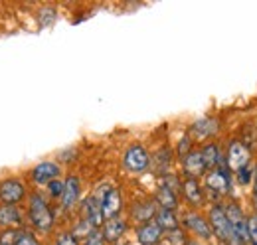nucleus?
I'll return each instance as SVG.
<instances>
[{"instance_id": "9", "label": "nucleus", "mask_w": 257, "mask_h": 245, "mask_svg": "<svg viewBox=\"0 0 257 245\" xmlns=\"http://www.w3.org/2000/svg\"><path fill=\"white\" fill-rule=\"evenodd\" d=\"M58 176H60V166L50 160L40 162L32 170V180L36 184H50L52 180H58Z\"/></svg>"}, {"instance_id": "14", "label": "nucleus", "mask_w": 257, "mask_h": 245, "mask_svg": "<svg viewBox=\"0 0 257 245\" xmlns=\"http://www.w3.org/2000/svg\"><path fill=\"white\" fill-rule=\"evenodd\" d=\"M125 231H127V223L121 217H111L105 221V227L101 233H103L105 241H117Z\"/></svg>"}, {"instance_id": "21", "label": "nucleus", "mask_w": 257, "mask_h": 245, "mask_svg": "<svg viewBox=\"0 0 257 245\" xmlns=\"http://www.w3.org/2000/svg\"><path fill=\"white\" fill-rule=\"evenodd\" d=\"M182 190H184V196L188 198V202H192V204H200L202 202V188H200V184H198L196 178L184 180Z\"/></svg>"}, {"instance_id": "17", "label": "nucleus", "mask_w": 257, "mask_h": 245, "mask_svg": "<svg viewBox=\"0 0 257 245\" xmlns=\"http://www.w3.org/2000/svg\"><path fill=\"white\" fill-rule=\"evenodd\" d=\"M155 214H157V204L155 202H143V204H137L133 208V217L137 221H143V223L151 221Z\"/></svg>"}, {"instance_id": "26", "label": "nucleus", "mask_w": 257, "mask_h": 245, "mask_svg": "<svg viewBox=\"0 0 257 245\" xmlns=\"http://www.w3.org/2000/svg\"><path fill=\"white\" fill-rule=\"evenodd\" d=\"M56 245H79V243H77V237L67 231V233H62V235L58 237V243Z\"/></svg>"}, {"instance_id": "27", "label": "nucleus", "mask_w": 257, "mask_h": 245, "mask_svg": "<svg viewBox=\"0 0 257 245\" xmlns=\"http://www.w3.org/2000/svg\"><path fill=\"white\" fill-rule=\"evenodd\" d=\"M62 192H64V182H62V180H52V182H50V194H52V196L62 198Z\"/></svg>"}, {"instance_id": "10", "label": "nucleus", "mask_w": 257, "mask_h": 245, "mask_svg": "<svg viewBox=\"0 0 257 245\" xmlns=\"http://www.w3.org/2000/svg\"><path fill=\"white\" fill-rule=\"evenodd\" d=\"M137 237H139V243L141 245H157L162 237L161 225L151 219V221H147V223H143V225L139 227Z\"/></svg>"}, {"instance_id": "7", "label": "nucleus", "mask_w": 257, "mask_h": 245, "mask_svg": "<svg viewBox=\"0 0 257 245\" xmlns=\"http://www.w3.org/2000/svg\"><path fill=\"white\" fill-rule=\"evenodd\" d=\"M99 204H101V214H103V217H107V219L117 217L119 212H121V194H119V190H115V188L105 190V194H103V198H101Z\"/></svg>"}, {"instance_id": "24", "label": "nucleus", "mask_w": 257, "mask_h": 245, "mask_svg": "<svg viewBox=\"0 0 257 245\" xmlns=\"http://www.w3.org/2000/svg\"><path fill=\"white\" fill-rule=\"evenodd\" d=\"M14 245H40V243H38V239L34 237V233H30V231H20V233L16 235V243Z\"/></svg>"}, {"instance_id": "30", "label": "nucleus", "mask_w": 257, "mask_h": 245, "mask_svg": "<svg viewBox=\"0 0 257 245\" xmlns=\"http://www.w3.org/2000/svg\"><path fill=\"white\" fill-rule=\"evenodd\" d=\"M255 202H257V170H255Z\"/></svg>"}, {"instance_id": "3", "label": "nucleus", "mask_w": 257, "mask_h": 245, "mask_svg": "<svg viewBox=\"0 0 257 245\" xmlns=\"http://www.w3.org/2000/svg\"><path fill=\"white\" fill-rule=\"evenodd\" d=\"M225 217H227V223L231 227V231L235 233V237L241 241V243H249V237H247V217L241 214V210L235 206V204H229L224 210Z\"/></svg>"}, {"instance_id": "4", "label": "nucleus", "mask_w": 257, "mask_h": 245, "mask_svg": "<svg viewBox=\"0 0 257 245\" xmlns=\"http://www.w3.org/2000/svg\"><path fill=\"white\" fill-rule=\"evenodd\" d=\"M26 196V186L16 180V178H8L4 182H0V202L6 206H14L18 202H22Z\"/></svg>"}, {"instance_id": "22", "label": "nucleus", "mask_w": 257, "mask_h": 245, "mask_svg": "<svg viewBox=\"0 0 257 245\" xmlns=\"http://www.w3.org/2000/svg\"><path fill=\"white\" fill-rule=\"evenodd\" d=\"M200 153H202V158H204L206 170H208V168H216L218 162H220V158H222V154H220V151H218L216 145H206Z\"/></svg>"}, {"instance_id": "16", "label": "nucleus", "mask_w": 257, "mask_h": 245, "mask_svg": "<svg viewBox=\"0 0 257 245\" xmlns=\"http://www.w3.org/2000/svg\"><path fill=\"white\" fill-rule=\"evenodd\" d=\"M20 221H22V215H20V212L14 206H6V204L0 206V225L2 227L20 225Z\"/></svg>"}, {"instance_id": "5", "label": "nucleus", "mask_w": 257, "mask_h": 245, "mask_svg": "<svg viewBox=\"0 0 257 245\" xmlns=\"http://www.w3.org/2000/svg\"><path fill=\"white\" fill-rule=\"evenodd\" d=\"M123 162H125V166H127L131 172H143V170L149 168L151 158H149V153L145 151V147H141V145H133V147H128L127 149Z\"/></svg>"}, {"instance_id": "18", "label": "nucleus", "mask_w": 257, "mask_h": 245, "mask_svg": "<svg viewBox=\"0 0 257 245\" xmlns=\"http://www.w3.org/2000/svg\"><path fill=\"white\" fill-rule=\"evenodd\" d=\"M192 133L198 139H206V137H212L218 133V122L214 119H200L198 122H194Z\"/></svg>"}, {"instance_id": "20", "label": "nucleus", "mask_w": 257, "mask_h": 245, "mask_svg": "<svg viewBox=\"0 0 257 245\" xmlns=\"http://www.w3.org/2000/svg\"><path fill=\"white\" fill-rule=\"evenodd\" d=\"M157 202L161 204L162 210H170V212H174V208L178 206L176 192H172V190L166 188V186H161V190H159V194H157Z\"/></svg>"}, {"instance_id": "31", "label": "nucleus", "mask_w": 257, "mask_h": 245, "mask_svg": "<svg viewBox=\"0 0 257 245\" xmlns=\"http://www.w3.org/2000/svg\"><path fill=\"white\" fill-rule=\"evenodd\" d=\"M188 245H204V243H200V241H190Z\"/></svg>"}, {"instance_id": "12", "label": "nucleus", "mask_w": 257, "mask_h": 245, "mask_svg": "<svg viewBox=\"0 0 257 245\" xmlns=\"http://www.w3.org/2000/svg\"><path fill=\"white\" fill-rule=\"evenodd\" d=\"M79 198V180L77 176H69L64 182V192H62V204L65 210H71Z\"/></svg>"}, {"instance_id": "19", "label": "nucleus", "mask_w": 257, "mask_h": 245, "mask_svg": "<svg viewBox=\"0 0 257 245\" xmlns=\"http://www.w3.org/2000/svg\"><path fill=\"white\" fill-rule=\"evenodd\" d=\"M157 223L161 225V229L164 231H174V229H178V219H176V215H174V212H170V210H157Z\"/></svg>"}, {"instance_id": "6", "label": "nucleus", "mask_w": 257, "mask_h": 245, "mask_svg": "<svg viewBox=\"0 0 257 245\" xmlns=\"http://www.w3.org/2000/svg\"><path fill=\"white\" fill-rule=\"evenodd\" d=\"M206 186H208L212 192H216V194H224L225 190L229 188V176H227V170H225L222 158H220L218 166L206 176Z\"/></svg>"}, {"instance_id": "13", "label": "nucleus", "mask_w": 257, "mask_h": 245, "mask_svg": "<svg viewBox=\"0 0 257 245\" xmlns=\"http://www.w3.org/2000/svg\"><path fill=\"white\" fill-rule=\"evenodd\" d=\"M184 170H186V174L190 178H196V176L204 174L206 164H204V158H202L200 151H194V153H188L184 156Z\"/></svg>"}, {"instance_id": "28", "label": "nucleus", "mask_w": 257, "mask_h": 245, "mask_svg": "<svg viewBox=\"0 0 257 245\" xmlns=\"http://www.w3.org/2000/svg\"><path fill=\"white\" fill-rule=\"evenodd\" d=\"M16 231H6L0 235V245H14L16 243Z\"/></svg>"}, {"instance_id": "29", "label": "nucleus", "mask_w": 257, "mask_h": 245, "mask_svg": "<svg viewBox=\"0 0 257 245\" xmlns=\"http://www.w3.org/2000/svg\"><path fill=\"white\" fill-rule=\"evenodd\" d=\"M237 174H239V182H241V184L249 182V176H251V172H249V168H247V166H245V168H241V170H237Z\"/></svg>"}, {"instance_id": "23", "label": "nucleus", "mask_w": 257, "mask_h": 245, "mask_svg": "<svg viewBox=\"0 0 257 245\" xmlns=\"http://www.w3.org/2000/svg\"><path fill=\"white\" fill-rule=\"evenodd\" d=\"M247 237H249V243L257 245V214L247 217Z\"/></svg>"}, {"instance_id": "15", "label": "nucleus", "mask_w": 257, "mask_h": 245, "mask_svg": "<svg viewBox=\"0 0 257 245\" xmlns=\"http://www.w3.org/2000/svg\"><path fill=\"white\" fill-rule=\"evenodd\" d=\"M184 223H186V227H190L194 233H198V235L204 237V239H208V237L212 235V227H210V223L204 221L202 215L188 214L186 217H184Z\"/></svg>"}, {"instance_id": "2", "label": "nucleus", "mask_w": 257, "mask_h": 245, "mask_svg": "<svg viewBox=\"0 0 257 245\" xmlns=\"http://www.w3.org/2000/svg\"><path fill=\"white\" fill-rule=\"evenodd\" d=\"M210 225H212L214 233H216L225 245H243L235 237V233L231 231V227H229V223H227V217H225L224 208L214 206V208L210 210Z\"/></svg>"}, {"instance_id": "25", "label": "nucleus", "mask_w": 257, "mask_h": 245, "mask_svg": "<svg viewBox=\"0 0 257 245\" xmlns=\"http://www.w3.org/2000/svg\"><path fill=\"white\" fill-rule=\"evenodd\" d=\"M83 245H105V237H103V233H101L99 229H93V231L85 237V243Z\"/></svg>"}, {"instance_id": "8", "label": "nucleus", "mask_w": 257, "mask_h": 245, "mask_svg": "<svg viewBox=\"0 0 257 245\" xmlns=\"http://www.w3.org/2000/svg\"><path fill=\"white\" fill-rule=\"evenodd\" d=\"M249 164V151L241 145V143H231L229 151H227V166L231 170H241Z\"/></svg>"}, {"instance_id": "32", "label": "nucleus", "mask_w": 257, "mask_h": 245, "mask_svg": "<svg viewBox=\"0 0 257 245\" xmlns=\"http://www.w3.org/2000/svg\"><path fill=\"white\" fill-rule=\"evenodd\" d=\"M117 245H121V243H117Z\"/></svg>"}, {"instance_id": "1", "label": "nucleus", "mask_w": 257, "mask_h": 245, "mask_svg": "<svg viewBox=\"0 0 257 245\" xmlns=\"http://www.w3.org/2000/svg\"><path fill=\"white\" fill-rule=\"evenodd\" d=\"M28 214H30V219H32L36 229H40V231H50L52 229V225H54V214H52L50 206L46 204V200L40 194H34L32 198H30Z\"/></svg>"}, {"instance_id": "11", "label": "nucleus", "mask_w": 257, "mask_h": 245, "mask_svg": "<svg viewBox=\"0 0 257 245\" xmlns=\"http://www.w3.org/2000/svg\"><path fill=\"white\" fill-rule=\"evenodd\" d=\"M83 215H85V221L95 229L101 225V221H103V214H101V204H99V200L93 198V196H89L85 202H83Z\"/></svg>"}]
</instances>
